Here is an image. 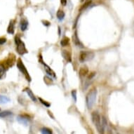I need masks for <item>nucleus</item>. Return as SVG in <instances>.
<instances>
[{
    "label": "nucleus",
    "mask_w": 134,
    "mask_h": 134,
    "mask_svg": "<svg viewBox=\"0 0 134 134\" xmlns=\"http://www.w3.org/2000/svg\"><path fill=\"white\" fill-rule=\"evenodd\" d=\"M62 55L66 61L70 62V63L72 62V55H71V53L70 51H68L67 50L62 51Z\"/></svg>",
    "instance_id": "7"
},
{
    "label": "nucleus",
    "mask_w": 134,
    "mask_h": 134,
    "mask_svg": "<svg viewBox=\"0 0 134 134\" xmlns=\"http://www.w3.org/2000/svg\"><path fill=\"white\" fill-rule=\"evenodd\" d=\"M91 0H86L84 4L81 6V9H80V11H82L85 9H86L87 7H89L91 5Z\"/></svg>",
    "instance_id": "18"
},
{
    "label": "nucleus",
    "mask_w": 134,
    "mask_h": 134,
    "mask_svg": "<svg viewBox=\"0 0 134 134\" xmlns=\"http://www.w3.org/2000/svg\"><path fill=\"white\" fill-rule=\"evenodd\" d=\"M6 77V67L3 63H0V80H3Z\"/></svg>",
    "instance_id": "9"
},
{
    "label": "nucleus",
    "mask_w": 134,
    "mask_h": 134,
    "mask_svg": "<svg viewBox=\"0 0 134 134\" xmlns=\"http://www.w3.org/2000/svg\"><path fill=\"white\" fill-rule=\"evenodd\" d=\"M72 40H73L74 42H75V44H76L77 45L81 44L80 42V40H79L78 37H77V32H75V35L72 36Z\"/></svg>",
    "instance_id": "21"
},
{
    "label": "nucleus",
    "mask_w": 134,
    "mask_h": 134,
    "mask_svg": "<svg viewBox=\"0 0 134 134\" xmlns=\"http://www.w3.org/2000/svg\"><path fill=\"white\" fill-rule=\"evenodd\" d=\"M89 73V69L86 67H81L80 70V76L84 77L86 75H87V74Z\"/></svg>",
    "instance_id": "15"
},
{
    "label": "nucleus",
    "mask_w": 134,
    "mask_h": 134,
    "mask_svg": "<svg viewBox=\"0 0 134 134\" xmlns=\"http://www.w3.org/2000/svg\"><path fill=\"white\" fill-rule=\"evenodd\" d=\"M96 96H97V89L95 87H94L90 90L86 96V103L88 108L91 109L94 106L96 100Z\"/></svg>",
    "instance_id": "1"
},
{
    "label": "nucleus",
    "mask_w": 134,
    "mask_h": 134,
    "mask_svg": "<svg viewBox=\"0 0 134 134\" xmlns=\"http://www.w3.org/2000/svg\"><path fill=\"white\" fill-rule=\"evenodd\" d=\"M28 26V22L27 20L25 19H22L21 22H20V29L22 31H25L27 30Z\"/></svg>",
    "instance_id": "12"
},
{
    "label": "nucleus",
    "mask_w": 134,
    "mask_h": 134,
    "mask_svg": "<svg viewBox=\"0 0 134 134\" xmlns=\"http://www.w3.org/2000/svg\"><path fill=\"white\" fill-rule=\"evenodd\" d=\"M12 114V112L11 111H3V112H0V117H8L11 114Z\"/></svg>",
    "instance_id": "19"
},
{
    "label": "nucleus",
    "mask_w": 134,
    "mask_h": 134,
    "mask_svg": "<svg viewBox=\"0 0 134 134\" xmlns=\"http://www.w3.org/2000/svg\"><path fill=\"white\" fill-rule=\"evenodd\" d=\"M14 63H15V55H13V57H9L8 59L6 60V65L7 67H12L13 65V64H14Z\"/></svg>",
    "instance_id": "10"
},
{
    "label": "nucleus",
    "mask_w": 134,
    "mask_h": 134,
    "mask_svg": "<svg viewBox=\"0 0 134 134\" xmlns=\"http://www.w3.org/2000/svg\"><path fill=\"white\" fill-rule=\"evenodd\" d=\"M41 23H43V25H45V26H46V27H49L51 25V23H50L49 21H48V20H41Z\"/></svg>",
    "instance_id": "25"
},
{
    "label": "nucleus",
    "mask_w": 134,
    "mask_h": 134,
    "mask_svg": "<svg viewBox=\"0 0 134 134\" xmlns=\"http://www.w3.org/2000/svg\"><path fill=\"white\" fill-rule=\"evenodd\" d=\"M25 91H26V93L28 95V96L30 98V99L32 100L33 102H36L37 101V98H36V97H35V95H34V94L32 93V91H31L30 89L29 88H26L25 90H24Z\"/></svg>",
    "instance_id": "11"
},
{
    "label": "nucleus",
    "mask_w": 134,
    "mask_h": 134,
    "mask_svg": "<svg viewBox=\"0 0 134 134\" xmlns=\"http://www.w3.org/2000/svg\"><path fill=\"white\" fill-rule=\"evenodd\" d=\"M0 110H1V109H0Z\"/></svg>",
    "instance_id": "28"
},
{
    "label": "nucleus",
    "mask_w": 134,
    "mask_h": 134,
    "mask_svg": "<svg viewBox=\"0 0 134 134\" xmlns=\"http://www.w3.org/2000/svg\"><path fill=\"white\" fill-rule=\"evenodd\" d=\"M94 58V54L91 51H81L80 55V60L84 63L89 61Z\"/></svg>",
    "instance_id": "5"
},
{
    "label": "nucleus",
    "mask_w": 134,
    "mask_h": 134,
    "mask_svg": "<svg viewBox=\"0 0 134 134\" xmlns=\"http://www.w3.org/2000/svg\"><path fill=\"white\" fill-rule=\"evenodd\" d=\"M41 132L42 134H51L53 133L52 131H51V129H49V128H43V129H41Z\"/></svg>",
    "instance_id": "20"
},
{
    "label": "nucleus",
    "mask_w": 134,
    "mask_h": 134,
    "mask_svg": "<svg viewBox=\"0 0 134 134\" xmlns=\"http://www.w3.org/2000/svg\"><path fill=\"white\" fill-rule=\"evenodd\" d=\"M70 44V39L67 37H65L64 38H63L60 41V45L61 46H67V45Z\"/></svg>",
    "instance_id": "16"
},
{
    "label": "nucleus",
    "mask_w": 134,
    "mask_h": 134,
    "mask_svg": "<svg viewBox=\"0 0 134 134\" xmlns=\"http://www.w3.org/2000/svg\"><path fill=\"white\" fill-rule=\"evenodd\" d=\"M44 65L45 70H46V73H47L49 75H50V76H52V77H56V76H55V75L54 72L51 70V69L47 65L44 64Z\"/></svg>",
    "instance_id": "13"
},
{
    "label": "nucleus",
    "mask_w": 134,
    "mask_h": 134,
    "mask_svg": "<svg viewBox=\"0 0 134 134\" xmlns=\"http://www.w3.org/2000/svg\"><path fill=\"white\" fill-rule=\"evenodd\" d=\"M10 102V98L5 95H0V104H4Z\"/></svg>",
    "instance_id": "17"
},
{
    "label": "nucleus",
    "mask_w": 134,
    "mask_h": 134,
    "mask_svg": "<svg viewBox=\"0 0 134 134\" xmlns=\"http://www.w3.org/2000/svg\"><path fill=\"white\" fill-rule=\"evenodd\" d=\"M17 67H18V70H20V72L25 75V78L27 79V80L28 81H31V77H30V75H29V73H28V72L27 70V68L25 67V65L23 64L22 60L20 59V58H18V60H17Z\"/></svg>",
    "instance_id": "4"
},
{
    "label": "nucleus",
    "mask_w": 134,
    "mask_h": 134,
    "mask_svg": "<svg viewBox=\"0 0 134 134\" xmlns=\"http://www.w3.org/2000/svg\"><path fill=\"white\" fill-rule=\"evenodd\" d=\"M65 15V14L64 11H63L60 10V9H59V10L57 11V13H56L57 18H58L59 20H60V21L64 19Z\"/></svg>",
    "instance_id": "14"
},
{
    "label": "nucleus",
    "mask_w": 134,
    "mask_h": 134,
    "mask_svg": "<svg viewBox=\"0 0 134 134\" xmlns=\"http://www.w3.org/2000/svg\"><path fill=\"white\" fill-rule=\"evenodd\" d=\"M101 123H102V125H103V128H105L107 126V121L105 119V117H102V120H101Z\"/></svg>",
    "instance_id": "23"
},
{
    "label": "nucleus",
    "mask_w": 134,
    "mask_h": 134,
    "mask_svg": "<svg viewBox=\"0 0 134 134\" xmlns=\"http://www.w3.org/2000/svg\"><path fill=\"white\" fill-rule=\"evenodd\" d=\"M60 3L63 6H65L67 4V0H60Z\"/></svg>",
    "instance_id": "27"
},
{
    "label": "nucleus",
    "mask_w": 134,
    "mask_h": 134,
    "mask_svg": "<svg viewBox=\"0 0 134 134\" xmlns=\"http://www.w3.org/2000/svg\"><path fill=\"white\" fill-rule=\"evenodd\" d=\"M6 42V39L4 37H0V45L4 44Z\"/></svg>",
    "instance_id": "26"
},
{
    "label": "nucleus",
    "mask_w": 134,
    "mask_h": 134,
    "mask_svg": "<svg viewBox=\"0 0 134 134\" xmlns=\"http://www.w3.org/2000/svg\"><path fill=\"white\" fill-rule=\"evenodd\" d=\"M14 31H15V21L13 20H11L9 23V25L8 26L7 32L9 34L13 35L14 33Z\"/></svg>",
    "instance_id": "8"
},
{
    "label": "nucleus",
    "mask_w": 134,
    "mask_h": 134,
    "mask_svg": "<svg viewBox=\"0 0 134 134\" xmlns=\"http://www.w3.org/2000/svg\"><path fill=\"white\" fill-rule=\"evenodd\" d=\"M39 100H40V101L42 103V104L45 105L46 107H49L50 106H51V104H50L49 102H47V101H46L44 100H43L42 98H39Z\"/></svg>",
    "instance_id": "22"
},
{
    "label": "nucleus",
    "mask_w": 134,
    "mask_h": 134,
    "mask_svg": "<svg viewBox=\"0 0 134 134\" xmlns=\"http://www.w3.org/2000/svg\"><path fill=\"white\" fill-rule=\"evenodd\" d=\"M72 98L74 99L75 102H77V91L76 90H72Z\"/></svg>",
    "instance_id": "24"
},
{
    "label": "nucleus",
    "mask_w": 134,
    "mask_h": 134,
    "mask_svg": "<svg viewBox=\"0 0 134 134\" xmlns=\"http://www.w3.org/2000/svg\"><path fill=\"white\" fill-rule=\"evenodd\" d=\"M91 117H92L93 123L94 124L95 126L96 127L98 132L100 134H103L105 129L103 127V125L101 123V118H100L99 114H98V112H94L91 114Z\"/></svg>",
    "instance_id": "2"
},
{
    "label": "nucleus",
    "mask_w": 134,
    "mask_h": 134,
    "mask_svg": "<svg viewBox=\"0 0 134 134\" xmlns=\"http://www.w3.org/2000/svg\"><path fill=\"white\" fill-rule=\"evenodd\" d=\"M17 121L21 124H23L25 126H27V124H29V121H30V119H29V117L27 116V115H22V114H20V115H18L17 117Z\"/></svg>",
    "instance_id": "6"
},
{
    "label": "nucleus",
    "mask_w": 134,
    "mask_h": 134,
    "mask_svg": "<svg viewBox=\"0 0 134 134\" xmlns=\"http://www.w3.org/2000/svg\"><path fill=\"white\" fill-rule=\"evenodd\" d=\"M15 44H16V51H17L18 54L23 55L28 53L26 47H25V43L20 40L19 36H15Z\"/></svg>",
    "instance_id": "3"
}]
</instances>
